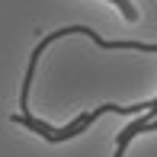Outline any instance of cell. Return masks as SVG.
Masks as SVG:
<instances>
[{
    "label": "cell",
    "instance_id": "6da1fadb",
    "mask_svg": "<svg viewBox=\"0 0 157 157\" xmlns=\"http://www.w3.org/2000/svg\"><path fill=\"white\" fill-rule=\"evenodd\" d=\"M151 103H157V99H151ZM151 103H141V106H116V103H103V106H96V109H90V112H83V116H77L74 122H71L67 128H61V132H52V128L42 122V119L29 116V112H23V116H13V122H19V125L32 128V132H39L45 141H67V138H74V135H80L90 122H96L103 112H122V116H132V112H144Z\"/></svg>",
    "mask_w": 157,
    "mask_h": 157
}]
</instances>
